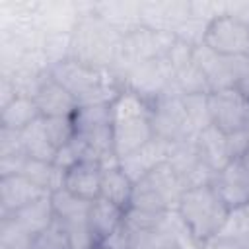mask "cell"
Here are the masks:
<instances>
[{
    "mask_svg": "<svg viewBox=\"0 0 249 249\" xmlns=\"http://www.w3.org/2000/svg\"><path fill=\"white\" fill-rule=\"evenodd\" d=\"M235 88H237V89H239V93L249 101V70H247V72H245V74L235 82Z\"/></svg>",
    "mask_w": 249,
    "mask_h": 249,
    "instance_id": "25",
    "label": "cell"
},
{
    "mask_svg": "<svg viewBox=\"0 0 249 249\" xmlns=\"http://www.w3.org/2000/svg\"><path fill=\"white\" fill-rule=\"evenodd\" d=\"M29 249H68L66 228L60 220H54L45 231L33 237Z\"/></svg>",
    "mask_w": 249,
    "mask_h": 249,
    "instance_id": "24",
    "label": "cell"
},
{
    "mask_svg": "<svg viewBox=\"0 0 249 249\" xmlns=\"http://www.w3.org/2000/svg\"><path fill=\"white\" fill-rule=\"evenodd\" d=\"M124 33L97 12L78 16L70 29L68 56L84 64L113 70L117 66Z\"/></svg>",
    "mask_w": 249,
    "mask_h": 249,
    "instance_id": "1",
    "label": "cell"
},
{
    "mask_svg": "<svg viewBox=\"0 0 249 249\" xmlns=\"http://www.w3.org/2000/svg\"><path fill=\"white\" fill-rule=\"evenodd\" d=\"M51 202H53L54 218L60 220V222H82V220H88V212H89V204L91 202L74 196L66 189H58V191L51 193Z\"/></svg>",
    "mask_w": 249,
    "mask_h": 249,
    "instance_id": "20",
    "label": "cell"
},
{
    "mask_svg": "<svg viewBox=\"0 0 249 249\" xmlns=\"http://www.w3.org/2000/svg\"><path fill=\"white\" fill-rule=\"evenodd\" d=\"M33 101L39 109V115L43 119H51V117H74V113L78 111V101L76 97L64 89L49 72L41 78L35 93H33Z\"/></svg>",
    "mask_w": 249,
    "mask_h": 249,
    "instance_id": "10",
    "label": "cell"
},
{
    "mask_svg": "<svg viewBox=\"0 0 249 249\" xmlns=\"http://www.w3.org/2000/svg\"><path fill=\"white\" fill-rule=\"evenodd\" d=\"M109 115L113 152L119 160L136 152L156 136L152 124V103L126 88L111 101Z\"/></svg>",
    "mask_w": 249,
    "mask_h": 249,
    "instance_id": "4",
    "label": "cell"
},
{
    "mask_svg": "<svg viewBox=\"0 0 249 249\" xmlns=\"http://www.w3.org/2000/svg\"><path fill=\"white\" fill-rule=\"evenodd\" d=\"M173 78L175 72L171 62L167 60V56H161L132 66L124 74L123 84L126 89L138 93L148 103H154L163 91H167L173 86Z\"/></svg>",
    "mask_w": 249,
    "mask_h": 249,
    "instance_id": "6",
    "label": "cell"
},
{
    "mask_svg": "<svg viewBox=\"0 0 249 249\" xmlns=\"http://www.w3.org/2000/svg\"><path fill=\"white\" fill-rule=\"evenodd\" d=\"M12 216L27 233H31L33 237L39 235L41 231H45L56 218H54V210H53V202H51V195L19 208L18 212L14 214H8Z\"/></svg>",
    "mask_w": 249,
    "mask_h": 249,
    "instance_id": "18",
    "label": "cell"
},
{
    "mask_svg": "<svg viewBox=\"0 0 249 249\" xmlns=\"http://www.w3.org/2000/svg\"><path fill=\"white\" fill-rule=\"evenodd\" d=\"M202 45L220 56L249 58V25L228 14L216 16L206 25Z\"/></svg>",
    "mask_w": 249,
    "mask_h": 249,
    "instance_id": "5",
    "label": "cell"
},
{
    "mask_svg": "<svg viewBox=\"0 0 249 249\" xmlns=\"http://www.w3.org/2000/svg\"><path fill=\"white\" fill-rule=\"evenodd\" d=\"M193 60L202 70V74L210 86V91L235 86V82L249 70V58L220 56V54L208 51L204 45H198L193 49Z\"/></svg>",
    "mask_w": 249,
    "mask_h": 249,
    "instance_id": "8",
    "label": "cell"
},
{
    "mask_svg": "<svg viewBox=\"0 0 249 249\" xmlns=\"http://www.w3.org/2000/svg\"><path fill=\"white\" fill-rule=\"evenodd\" d=\"M2 249H29L33 235L27 233L12 216H2Z\"/></svg>",
    "mask_w": 249,
    "mask_h": 249,
    "instance_id": "22",
    "label": "cell"
},
{
    "mask_svg": "<svg viewBox=\"0 0 249 249\" xmlns=\"http://www.w3.org/2000/svg\"><path fill=\"white\" fill-rule=\"evenodd\" d=\"M218 237L249 241V202L230 210L228 220H226L222 231L218 233Z\"/></svg>",
    "mask_w": 249,
    "mask_h": 249,
    "instance_id": "21",
    "label": "cell"
},
{
    "mask_svg": "<svg viewBox=\"0 0 249 249\" xmlns=\"http://www.w3.org/2000/svg\"><path fill=\"white\" fill-rule=\"evenodd\" d=\"M51 195L43 187L35 185L29 181L25 175H6L0 177V206H2V216L14 214L19 208Z\"/></svg>",
    "mask_w": 249,
    "mask_h": 249,
    "instance_id": "12",
    "label": "cell"
},
{
    "mask_svg": "<svg viewBox=\"0 0 249 249\" xmlns=\"http://www.w3.org/2000/svg\"><path fill=\"white\" fill-rule=\"evenodd\" d=\"M177 220L196 247H206L222 231L230 208L222 202L210 183L185 189L177 204Z\"/></svg>",
    "mask_w": 249,
    "mask_h": 249,
    "instance_id": "2",
    "label": "cell"
},
{
    "mask_svg": "<svg viewBox=\"0 0 249 249\" xmlns=\"http://www.w3.org/2000/svg\"><path fill=\"white\" fill-rule=\"evenodd\" d=\"M49 74L76 97L78 105H109L124 89L113 70L95 68L70 56L51 64Z\"/></svg>",
    "mask_w": 249,
    "mask_h": 249,
    "instance_id": "3",
    "label": "cell"
},
{
    "mask_svg": "<svg viewBox=\"0 0 249 249\" xmlns=\"http://www.w3.org/2000/svg\"><path fill=\"white\" fill-rule=\"evenodd\" d=\"M241 160H243V163H245V167L249 169V152H247V154H245V156H243Z\"/></svg>",
    "mask_w": 249,
    "mask_h": 249,
    "instance_id": "27",
    "label": "cell"
},
{
    "mask_svg": "<svg viewBox=\"0 0 249 249\" xmlns=\"http://www.w3.org/2000/svg\"><path fill=\"white\" fill-rule=\"evenodd\" d=\"M210 185L230 210L249 202V169L243 160H231L228 165L212 173Z\"/></svg>",
    "mask_w": 249,
    "mask_h": 249,
    "instance_id": "9",
    "label": "cell"
},
{
    "mask_svg": "<svg viewBox=\"0 0 249 249\" xmlns=\"http://www.w3.org/2000/svg\"><path fill=\"white\" fill-rule=\"evenodd\" d=\"M195 146H196L198 158L212 173H216L218 169H222L231 161L230 150H228V136L222 130H218L214 124L204 126L195 136Z\"/></svg>",
    "mask_w": 249,
    "mask_h": 249,
    "instance_id": "14",
    "label": "cell"
},
{
    "mask_svg": "<svg viewBox=\"0 0 249 249\" xmlns=\"http://www.w3.org/2000/svg\"><path fill=\"white\" fill-rule=\"evenodd\" d=\"M171 142H165L158 136H154L148 144H144L142 148H138L136 152L124 156L119 160L121 169L132 179V183H138L142 177H146L154 167H158L160 163L167 161L171 156Z\"/></svg>",
    "mask_w": 249,
    "mask_h": 249,
    "instance_id": "11",
    "label": "cell"
},
{
    "mask_svg": "<svg viewBox=\"0 0 249 249\" xmlns=\"http://www.w3.org/2000/svg\"><path fill=\"white\" fill-rule=\"evenodd\" d=\"M132 193H134V183L132 179L121 169V165L105 167L101 173V193L99 196L117 204L124 212L130 208L132 202Z\"/></svg>",
    "mask_w": 249,
    "mask_h": 249,
    "instance_id": "16",
    "label": "cell"
},
{
    "mask_svg": "<svg viewBox=\"0 0 249 249\" xmlns=\"http://www.w3.org/2000/svg\"><path fill=\"white\" fill-rule=\"evenodd\" d=\"M206 107L210 124H214L224 134L241 130L249 119V101L239 93L235 86L212 89L206 95Z\"/></svg>",
    "mask_w": 249,
    "mask_h": 249,
    "instance_id": "7",
    "label": "cell"
},
{
    "mask_svg": "<svg viewBox=\"0 0 249 249\" xmlns=\"http://www.w3.org/2000/svg\"><path fill=\"white\" fill-rule=\"evenodd\" d=\"M124 210L119 208L117 204L105 200V198H95L89 204L88 212V228L95 239V245H99L103 239H107L123 222H124Z\"/></svg>",
    "mask_w": 249,
    "mask_h": 249,
    "instance_id": "15",
    "label": "cell"
},
{
    "mask_svg": "<svg viewBox=\"0 0 249 249\" xmlns=\"http://www.w3.org/2000/svg\"><path fill=\"white\" fill-rule=\"evenodd\" d=\"M43 121H45L47 134L56 150L66 146L70 140H74L76 126H74L72 117H51V119H43Z\"/></svg>",
    "mask_w": 249,
    "mask_h": 249,
    "instance_id": "23",
    "label": "cell"
},
{
    "mask_svg": "<svg viewBox=\"0 0 249 249\" xmlns=\"http://www.w3.org/2000/svg\"><path fill=\"white\" fill-rule=\"evenodd\" d=\"M241 132H243V136H245V142H247V148H249V119H247L245 126L241 128Z\"/></svg>",
    "mask_w": 249,
    "mask_h": 249,
    "instance_id": "26",
    "label": "cell"
},
{
    "mask_svg": "<svg viewBox=\"0 0 249 249\" xmlns=\"http://www.w3.org/2000/svg\"><path fill=\"white\" fill-rule=\"evenodd\" d=\"M103 167L95 160H80L64 171V189L82 200H95L101 193Z\"/></svg>",
    "mask_w": 249,
    "mask_h": 249,
    "instance_id": "13",
    "label": "cell"
},
{
    "mask_svg": "<svg viewBox=\"0 0 249 249\" xmlns=\"http://www.w3.org/2000/svg\"><path fill=\"white\" fill-rule=\"evenodd\" d=\"M19 140H21L23 154L27 158L39 160V161H47V163L54 161L56 148H54V144L51 142V138L47 134L43 117H39L37 121L27 124L23 130H19Z\"/></svg>",
    "mask_w": 249,
    "mask_h": 249,
    "instance_id": "17",
    "label": "cell"
},
{
    "mask_svg": "<svg viewBox=\"0 0 249 249\" xmlns=\"http://www.w3.org/2000/svg\"><path fill=\"white\" fill-rule=\"evenodd\" d=\"M39 117H41L39 109H37L33 97H29V95H18L14 101H10L0 111L2 126L12 128V130H23L27 124L37 121Z\"/></svg>",
    "mask_w": 249,
    "mask_h": 249,
    "instance_id": "19",
    "label": "cell"
}]
</instances>
